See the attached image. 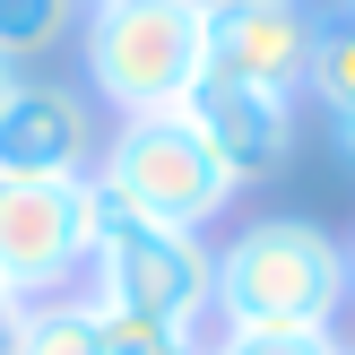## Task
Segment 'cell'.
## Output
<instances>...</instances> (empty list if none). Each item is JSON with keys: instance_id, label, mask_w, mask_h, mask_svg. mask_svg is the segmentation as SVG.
Segmentation results:
<instances>
[{"instance_id": "obj_11", "label": "cell", "mask_w": 355, "mask_h": 355, "mask_svg": "<svg viewBox=\"0 0 355 355\" xmlns=\"http://www.w3.org/2000/svg\"><path fill=\"white\" fill-rule=\"evenodd\" d=\"M96 338H104V355H208V329L156 321V312H113V304H96Z\"/></svg>"}, {"instance_id": "obj_17", "label": "cell", "mask_w": 355, "mask_h": 355, "mask_svg": "<svg viewBox=\"0 0 355 355\" xmlns=\"http://www.w3.org/2000/svg\"><path fill=\"white\" fill-rule=\"evenodd\" d=\"M347 304H355V243H347Z\"/></svg>"}, {"instance_id": "obj_1", "label": "cell", "mask_w": 355, "mask_h": 355, "mask_svg": "<svg viewBox=\"0 0 355 355\" xmlns=\"http://www.w3.org/2000/svg\"><path fill=\"white\" fill-rule=\"evenodd\" d=\"M347 243L312 217H252L217 243V329H338Z\"/></svg>"}, {"instance_id": "obj_13", "label": "cell", "mask_w": 355, "mask_h": 355, "mask_svg": "<svg viewBox=\"0 0 355 355\" xmlns=\"http://www.w3.org/2000/svg\"><path fill=\"white\" fill-rule=\"evenodd\" d=\"M208 355H355L338 329H208Z\"/></svg>"}, {"instance_id": "obj_8", "label": "cell", "mask_w": 355, "mask_h": 355, "mask_svg": "<svg viewBox=\"0 0 355 355\" xmlns=\"http://www.w3.org/2000/svg\"><path fill=\"white\" fill-rule=\"evenodd\" d=\"M182 121L208 139V156L234 173V191L286 173V156H295V96H260V87L217 78V69L182 96Z\"/></svg>"}, {"instance_id": "obj_2", "label": "cell", "mask_w": 355, "mask_h": 355, "mask_svg": "<svg viewBox=\"0 0 355 355\" xmlns=\"http://www.w3.org/2000/svg\"><path fill=\"white\" fill-rule=\"evenodd\" d=\"M87 87L121 121L182 113V96L208 78V0H87Z\"/></svg>"}, {"instance_id": "obj_15", "label": "cell", "mask_w": 355, "mask_h": 355, "mask_svg": "<svg viewBox=\"0 0 355 355\" xmlns=\"http://www.w3.org/2000/svg\"><path fill=\"white\" fill-rule=\"evenodd\" d=\"M329 139H338V156L355 165V104H347V113H329Z\"/></svg>"}, {"instance_id": "obj_5", "label": "cell", "mask_w": 355, "mask_h": 355, "mask_svg": "<svg viewBox=\"0 0 355 355\" xmlns=\"http://www.w3.org/2000/svg\"><path fill=\"white\" fill-rule=\"evenodd\" d=\"M0 277L26 304L87 277V173L78 182H9L0 173Z\"/></svg>"}, {"instance_id": "obj_4", "label": "cell", "mask_w": 355, "mask_h": 355, "mask_svg": "<svg viewBox=\"0 0 355 355\" xmlns=\"http://www.w3.org/2000/svg\"><path fill=\"white\" fill-rule=\"evenodd\" d=\"M96 182L113 191L130 217H148V225H182V234H208V225L234 208V173L208 156V139L191 130L182 113L113 121V139L96 148Z\"/></svg>"}, {"instance_id": "obj_9", "label": "cell", "mask_w": 355, "mask_h": 355, "mask_svg": "<svg viewBox=\"0 0 355 355\" xmlns=\"http://www.w3.org/2000/svg\"><path fill=\"white\" fill-rule=\"evenodd\" d=\"M304 96L347 113L355 104V0L338 9H312V69H304Z\"/></svg>"}, {"instance_id": "obj_10", "label": "cell", "mask_w": 355, "mask_h": 355, "mask_svg": "<svg viewBox=\"0 0 355 355\" xmlns=\"http://www.w3.org/2000/svg\"><path fill=\"white\" fill-rule=\"evenodd\" d=\"M9 355H104V338H96V304H87V295H44V304H26V321H17Z\"/></svg>"}, {"instance_id": "obj_6", "label": "cell", "mask_w": 355, "mask_h": 355, "mask_svg": "<svg viewBox=\"0 0 355 355\" xmlns=\"http://www.w3.org/2000/svg\"><path fill=\"white\" fill-rule=\"evenodd\" d=\"M208 69L260 96H304L312 0H208Z\"/></svg>"}, {"instance_id": "obj_12", "label": "cell", "mask_w": 355, "mask_h": 355, "mask_svg": "<svg viewBox=\"0 0 355 355\" xmlns=\"http://www.w3.org/2000/svg\"><path fill=\"white\" fill-rule=\"evenodd\" d=\"M78 9L87 0H0V61H35V52H52L61 35H78Z\"/></svg>"}, {"instance_id": "obj_3", "label": "cell", "mask_w": 355, "mask_h": 355, "mask_svg": "<svg viewBox=\"0 0 355 355\" xmlns=\"http://www.w3.org/2000/svg\"><path fill=\"white\" fill-rule=\"evenodd\" d=\"M87 269H96V304L113 312H156L182 329H208L217 312V243L130 217L96 173H87Z\"/></svg>"}, {"instance_id": "obj_7", "label": "cell", "mask_w": 355, "mask_h": 355, "mask_svg": "<svg viewBox=\"0 0 355 355\" xmlns=\"http://www.w3.org/2000/svg\"><path fill=\"white\" fill-rule=\"evenodd\" d=\"M96 165V104L61 78H17L0 104V173L9 182H78Z\"/></svg>"}, {"instance_id": "obj_16", "label": "cell", "mask_w": 355, "mask_h": 355, "mask_svg": "<svg viewBox=\"0 0 355 355\" xmlns=\"http://www.w3.org/2000/svg\"><path fill=\"white\" fill-rule=\"evenodd\" d=\"M9 87H17V69H9V61H0V104H9Z\"/></svg>"}, {"instance_id": "obj_14", "label": "cell", "mask_w": 355, "mask_h": 355, "mask_svg": "<svg viewBox=\"0 0 355 355\" xmlns=\"http://www.w3.org/2000/svg\"><path fill=\"white\" fill-rule=\"evenodd\" d=\"M17 321H26V295L0 277V355H9V338H17Z\"/></svg>"}]
</instances>
